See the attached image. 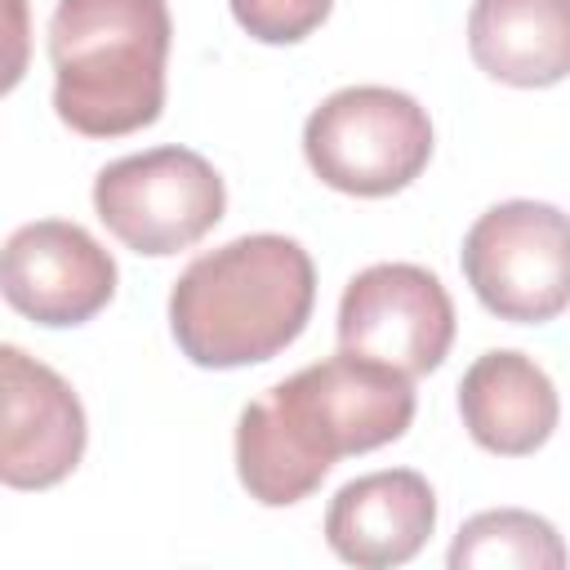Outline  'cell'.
Wrapping results in <instances>:
<instances>
[{"label": "cell", "mask_w": 570, "mask_h": 570, "mask_svg": "<svg viewBox=\"0 0 570 570\" xmlns=\"http://www.w3.org/2000/svg\"><path fill=\"white\" fill-rule=\"evenodd\" d=\"M414 423L410 374L352 356H325L267 387L236 419V472L263 508L303 503L343 454L392 445Z\"/></svg>", "instance_id": "6da1fadb"}, {"label": "cell", "mask_w": 570, "mask_h": 570, "mask_svg": "<svg viewBox=\"0 0 570 570\" xmlns=\"http://www.w3.org/2000/svg\"><path fill=\"white\" fill-rule=\"evenodd\" d=\"M312 254L281 232L236 236L200 254L169 294L178 352L200 370H240L285 352L312 321Z\"/></svg>", "instance_id": "7a4b0ae2"}, {"label": "cell", "mask_w": 570, "mask_h": 570, "mask_svg": "<svg viewBox=\"0 0 570 570\" xmlns=\"http://www.w3.org/2000/svg\"><path fill=\"white\" fill-rule=\"evenodd\" d=\"M174 22L165 0H58L49 18L53 111L85 138L156 125Z\"/></svg>", "instance_id": "3957f363"}, {"label": "cell", "mask_w": 570, "mask_h": 570, "mask_svg": "<svg viewBox=\"0 0 570 570\" xmlns=\"http://www.w3.org/2000/svg\"><path fill=\"white\" fill-rule=\"evenodd\" d=\"M303 156L343 196H392L428 169L432 120L401 89L347 85L307 116Z\"/></svg>", "instance_id": "277c9868"}, {"label": "cell", "mask_w": 570, "mask_h": 570, "mask_svg": "<svg viewBox=\"0 0 570 570\" xmlns=\"http://www.w3.org/2000/svg\"><path fill=\"white\" fill-rule=\"evenodd\" d=\"M459 263L485 312L543 325L570 307V214L548 200L490 205L468 227Z\"/></svg>", "instance_id": "5b68a950"}, {"label": "cell", "mask_w": 570, "mask_h": 570, "mask_svg": "<svg viewBox=\"0 0 570 570\" xmlns=\"http://www.w3.org/2000/svg\"><path fill=\"white\" fill-rule=\"evenodd\" d=\"M94 209L125 249L169 258L218 227L227 187L200 151L151 147L98 169Z\"/></svg>", "instance_id": "8992f818"}, {"label": "cell", "mask_w": 570, "mask_h": 570, "mask_svg": "<svg viewBox=\"0 0 570 570\" xmlns=\"http://www.w3.org/2000/svg\"><path fill=\"white\" fill-rule=\"evenodd\" d=\"M454 343V303L419 263H374L338 298V347L383 361L410 379L432 374Z\"/></svg>", "instance_id": "52a82bcc"}, {"label": "cell", "mask_w": 570, "mask_h": 570, "mask_svg": "<svg viewBox=\"0 0 570 570\" xmlns=\"http://www.w3.org/2000/svg\"><path fill=\"white\" fill-rule=\"evenodd\" d=\"M4 298L36 325L67 330L94 321L116 294V258L67 218L22 223L4 240Z\"/></svg>", "instance_id": "ba28073f"}, {"label": "cell", "mask_w": 570, "mask_h": 570, "mask_svg": "<svg viewBox=\"0 0 570 570\" xmlns=\"http://www.w3.org/2000/svg\"><path fill=\"white\" fill-rule=\"evenodd\" d=\"M4 374V445L0 476L9 490H49L85 459V405L71 383L22 347H0Z\"/></svg>", "instance_id": "9c48e42d"}, {"label": "cell", "mask_w": 570, "mask_h": 570, "mask_svg": "<svg viewBox=\"0 0 570 570\" xmlns=\"http://www.w3.org/2000/svg\"><path fill=\"white\" fill-rule=\"evenodd\" d=\"M436 525V494L414 468H383L347 481L325 512V543L338 561L387 570L419 557Z\"/></svg>", "instance_id": "30bf717a"}, {"label": "cell", "mask_w": 570, "mask_h": 570, "mask_svg": "<svg viewBox=\"0 0 570 570\" xmlns=\"http://www.w3.org/2000/svg\"><path fill=\"white\" fill-rule=\"evenodd\" d=\"M459 414L481 450L521 459L557 432L561 401L543 365H534L525 352L494 347L476 356L459 379Z\"/></svg>", "instance_id": "8fae6325"}, {"label": "cell", "mask_w": 570, "mask_h": 570, "mask_svg": "<svg viewBox=\"0 0 570 570\" xmlns=\"http://www.w3.org/2000/svg\"><path fill=\"white\" fill-rule=\"evenodd\" d=\"M468 53L499 85H561L570 76V0H476Z\"/></svg>", "instance_id": "7c38bea8"}, {"label": "cell", "mask_w": 570, "mask_h": 570, "mask_svg": "<svg viewBox=\"0 0 570 570\" xmlns=\"http://www.w3.org/2000/svg\"><path fill=\"white\" fill-rule=\"evenodd\" d=\"M450 570H490V566H517V570H561L566 543L552 521L525 512V508H490L459 525L450 552Z\"/></svg>", "instance_id": "4fadbf2b"}, {"label": "cell", "mask_w": 570, "mask_h": 570, "mask_svg": "<svg viewBox=\"0 0 570 570\" xmlns=\"http://www.w3.org/2000/svg\"><path fill=\"white\" fill-rule=\"evenodd\" d=\"M232 18L258 45H298L334 9V0H227Z\"/></svg>", "instance_id": "5bb4252c"}]
</instances>
